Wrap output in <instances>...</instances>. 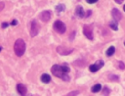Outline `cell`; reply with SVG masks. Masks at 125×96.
Returning <instances> with one entry per match:
<instances>
[{"label": "cell", "instance_id": "6da1fadb", "mask_svg": "<svg viewBox=\"0 0 125 96\" xmlns=\"http://www.w3.org/2000/svg\"><path fill=\"white\" fill-rule=\"evenodd\" d=\"M51 72L55 76H58L62 80H69V76L66 74L69 72V68L65 65H54L51 68Z\"/></svg>", "mask_w": 125, "mask_h": 96}, {"label": "cell", "instance_id": "7a4b0ae2", "mask_svg": "<svg viewBox=\"0 0 125 96\" xmlns=\"http://www.w3.org/2000/svg\"><path fill=\"white\" fill-rule=\"evenodd\" d=\"M14 50L17 56L21 57L23 55L24 51H25V43L22 39H17L14 45Z\"/></svg>", "mask_w": 125, "mask_h": 96}, {"label": "cell", "instance_id": "3957f363", "mask_svg": "<svg viewBox=\"0 0 125 96\" xmlns=\"http://www.w3.org/2000/svg\"><path fill=\"white\" fill-rule=\"evenodd\" d=\"M54 29H55L56 32L62 34V33H64V32H65L66 26H65V24H64L62 21H56V22L54 23Z\"/></svg>", "mask_w": 125, "mask_h": 96}, {"label": "cell", "instance_id": "277c9868", "mask_svg": "<svg viewBox=\"0 0 125 96\" xmlns=\"http://www.w3.org/2000/svg\"><path fill=\"white\" fill-rule=\"evenodd\" d=\"M103 66H104V62H103L102 60H100V61H98L97 63H95V64L91 65V66L89 67V70H90V72H95L99 71V70H100V69H101Z\"/></svg>", "mask_w": 125, "mask_h": 96}, {"label": "cell", "instance_id": "5b68a950", "mask_svg": "<svg viewBox=\"0 0 125 96\" xmlns=\"http://www.w3.org/2000/svg\"><path fill=\"white\" fill-rule=\"evenodd\" d=\"M83 33L85 34V36L88 38V39H90V40H92L93 39V30H92V28H91V26H89V25H84V27H83Z\"/></svg>", "mask_w": 125, "mask_h": 96}, {"label": "cell", "instance_id": "8992f818", "mask_svg": "<svg viewBox=\"0 0 125 96\" xmlns=\"http://www.w3.org/2000/svg\"><path fill=\"white\" fill-rule=\"evenodd\" d=\"M57 51L61 55H68L73 51V49L72 48H66V47H63V46H59L57 48Z\"/></svg>", "mask_w": 125, "mask_h": 96}, {"label": "cell", "instance_id": "52a82bcc", "mask_svg": "<svg viewBox=\"0 0 125 96\" xmlns=\"http://www.w3.org/2000/svg\"><path fill=\"white\" fill-rule=\"evenodd\" d=\"M38 33V24L35 21L31 22V27H30V35L33 37Z\"/></svg>", "mask_w": 125, "mask_h": 96}, {"label": "cell", "instance_id": "ba28073f", "mask_svg": "<svg viewBox=\"0 0 125 96\" xmlns=\"http://www.w3.org/2000/svg\"><path fill=\"white\" fill-rule=\"evenodd\" d=\"M39 18L43 22H48L51 19V12L50 11H44L39 15Z\"/></svg>", "mask_w": 125, "mask_h": 96}, {"label": "cell", "instance_id": "9c48e42d", "mask_svg": "<svg viewBox=\"0 0 125 96\" xmlns=\"http://www.w3.org/2000/svg\"><path fill=\"white\" fill-rule=\"evenodd\" d=\"M111 15H112L113 19H114L116 22H119V21L121 20V18H122L121 13H120L119 10H117V9H112V11H111Z\"/></svg>", "mask_w": 125, "mask_h": 96}, {"label": "cell", "instance_id": "30bf717a", "mask_svg": "<svg viewBox=\"0 0 125 96\" xmlns=\"http://www.w3.org/2000/svg\"><path fill=\"white\" fill-rule=\"evenodd\" d=\"M17 90H18L19 94H21V95H25L26 94V91H27L25 85L22 84V83H19L17 85Z\"/></svg>", "mask_w": 125, "mask_h": 96}, {"label": "cell", "instance_id": "8fae6325", "mask_svg": "<svg viewBox=\"0 0 125 96\" xmlns=\"http://www.w3.org/2000/svg\"><path fill=\"white\" fill-rule=\"evenodd\" d=\"M75 14H76V16L77 17H79V18H83V17H85V13H84V10H83V8L81 7V6H77L76 7V9H75Z\"/></svg>", "mask_w": 125, "mask_h": 96}, {"label": "cell", "instance_id": "7c38bea8", "mask_svg": "<svg viewBox=\"0 0 125 96\" xmlns=\"http://www.w3.org/2000/svg\"><path fill=\"white\" fill-rule=\"evenodd\" d=\"M50 80H51V76L49 74L44 73V74L41 75V81H43L45 83H48V82H50Z\"/></svg>", "mask_w": 125, "mask_h": 96}, {"label": "cell", "instance_id": "4fadbf2b", "mask_svg": "<svg viewBox=\"0 0 125 96\" xmlns=\"http://www.w3.org/2000/svg\"><path fill=\"white\" fill-rule=\"evenodd\" d=\"M101 88H102L101 84H100V83H97V84H95V85L92 87V92H93V93H97V92H99V91L101 90Z\"/></svg>", "mask_w": 125, "mask_h": 96}, {"label": "cell", "instance_id": "5bb4252c", "mask_svg": "<svg viewBox=\"0 0 125 96\" xmlns=\"http://www.w3.org/2000/svg\"><path fill=\"white\" fill-rule=\"evenodd\" d=\"M114 51H115V48H114L113 46H110V47L106 50V55H107V56H112L113 53H114Z\"/></svg>", "mask_w": 125, "mask_h": 96}, {"label": "cell", "instance_id": "9a60e30c", "mask_svg": "<svg viewBox=\"0 0 125 96\" xmlns=\"http://www.w3.org/2000/svg\"><path fill=\"white\" fill-rule=\"evenodd\" d=\"M64 9H65V6H64L63 4H60V5H58V6L56 7V11H57L58 13H61L62 11H64Z\"/></svg>", "mask_w": 125, "mask_h": 96}, {"label": "cell", "instance_id": "2e32d148", "mask_svg": "<svg viewBox=\"0 0 125 96\" xmlns=\"http://www.w3.org/2000/svg\"><path fill=\"white\" fill-rule=\"evenodd\" d=\"M117 22L115 21V22H110L109 23V26L113 29V30H118V26H117V24H116Z\"/></svg>", "mask_w": 125, "mask_h": 96}, {"label": "cell", "instance_id": "e0dca14e", "mask_svg": "<svg viewBox=\"0 0 125 96\" xmlns=\"http://www.w3.org/2000/svg\"><path fill=\"white\" fill-rule=\"evenodd\" d=\"M103 94H104V95H105V94H106V95L109 94V89H108L107 87H104V90H103Z\"/></svg>", "mask_w": 125, "mask_h": 96}, {"label": "cell", "instance_id": "ac0fdd59", "mask_svg": "<svg viewBox=\"0 0 125 96\" xmlns=\"http://www.w3.org/2000/svg\"><path fill=\"white\" fill-rule=\"evenodd\" d=\"M118 66H119V68H120V69H122V70L125 68V66H124V64H123L122 62H119V63H118Z\"/></svg>", "mask_w": 125, "mask_h": 96}, {"label": "cell", "instance_id": "d6986e66", "mask_svg": "<svg viewBox=\"0 0 125 96\" xmlns=\"http://www.w3.org/2000/svg\"><path fill=\"white\" fill-rule=\"evenodd\" d=\"M98 0H86L87 3H90V4H93V3H96Z\"/></svg>", "mask_w": 125, "mask_h": 96}, {"label": "cell", "instance_id": "ffe728a7", "mask_svg": "<svg viewBox=\"0 0 125 96\" xmlns=\"http://www.w3.org/2000/svg\"><path fill=\"white\" fill-rule=\"evenodd\" d=\"M11 24H12V25H16V24H18V21H17V20H13L12 23H11Z\"/></svg>", "mask_w": 125, "mask_h": 96}, {"label": "cell", "instance_id": "44dd1931", "mask_svg": "<svg viewBox=\"0 0 125 96\" xmlns=\"http://www.w3.org/2000/svg\"><path fill=\"white\" fill-rule=\"evenodd\" d=\"M7 26H8V24H7V23H3V24H2V27H3V28H4V27H7Z\"/></svg>", "mask_w": 125, "mask_h": 96}, {"label": "cell", "instance_id": "7402d4cb", "mask_svg": "<svg viewBox=\"0 0 125 96\" xmlns=\"http://www.w3.org/2000/svg\"><path fill=\"white\" fill-rule=\"evenodd\" d=\"M4 8V3H2V2H0V11L2 10Z\"/></svg>", "mask_w": 125, "mask_h": 96}, {"label": "cell", "instance_id": "603a6c76", "mask_svg": "<svg viewBox=\"0 0 125 96\" xmlns=\"http://www.w3.org/2000/svg\"><path fill=\"white\" fill-rule=\"evenodd\" d=\"M73 35H75V31H73V32L71 33V35H70V40H72V39H73Z\"/></svg>", "mask_w": 125, "mask_h": 96}, {"label": "cell", "instance_id": "cb8c5ba5", "mask_svg": "<svg viewBox=\"0 0 125 96\" xmlns=\"http://www.w3.org/2000/svg\"><path fill=\"white\" fill-rule=\"evenodd\" d=\"M76 94H78L77 92H70V93H68L67 95H76Z\"/></svg>", "mask_w": 125, "mask_h": 96}, {"label": "cell", "instance_id": "d4e9b609", "mask_svg": "<svg viewBox=\"0 0 125 96\" xmlns=\"http://www.w3.org/2000/svg\"><path fill=\"white\" fill-rule=\"evenodd\" d=\"M116 3H118V4H121L122 2H123V0H114Z\"/></svg>", "mask_w": 125, "mask_h": 96}, {"label": "cell", "instance_id": "484cf974", "mask_svg": "<svg viewBox=\"0 0 125 96\" xmlns=\"http://www.w3.org/2000/svg\"><path fill=\"white\" fill-rule=\"evenodd\" d=\"M90 15H91V11L89 10V11L87 12V17H88V16H90Z\"/></svg>", "mask_w": 125, "mask_h": 96}, {"label": "cell", "instance_id": "4316f807", "mask_svg": "<svg viewBox=\"0 0 125 96\" xmlns=\"http://www.w3.org/2000/svg\"><path fill=\"white\" fill-rule=\"evenodd\" d=\"M123 10H124V12H125V5H124V7H123Z\"/></svg>", "mask_w": 125, "mask_h": 96}, {"label": "cell", "instance_id": "83f0119b", "mask_svg": "<svg viewBox=\"0 0 125 96\" xmlns=\"http://www.w3.org/2000/svg\"><path fill=\"white\" fill-rule=\"evenodd\" d=\"M1 50H2V48H1V47H0V51H1Z\"/></svg>", "mask_w": 125, "mask_h": 96}, {"label": "cell", "instance_id": "f1b7e54d", "mask_svg": "<svg viewBox=\"0 0 125 96\" xmlns=\"http://www.w3.org/2000/svg\"><path fill=\"white\" fill-rule=\"evenodd\" d=\"M124 45H125V42H124Z\"/></svg>", "mask_w": 125, "mask_h": 96}]
</instances>
